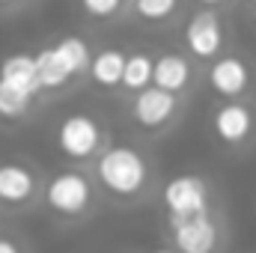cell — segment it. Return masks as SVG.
<instances>
[{"instance_id":"d4e9b609","label":"cell","mask_w":256,"mask_h":253,"mask_svg":"<svg viewBox=\"0 0 256 253\" xmlns=\"http://www.w3.org/2000/svg\"><path fill=\"white\" fill-rule=\"evenodd\" d=\"M250 3H254V6H256V0H250Z\"/></svg>"},{"instance_id":"7402d4cb","label":"cell","mask_w":256,"mask_h":253,"mask_svg":"<svg viewBox=\"0 0 256 253\" xmlns=\"http://www.w3.org/2000/svg\"><path fill=\"white\" fill-rule=\"evenodd\" d=\"M152 253H176V250H152Z\"/></svg>"},{"instance_id":"ac0fdd59","label":"cell","mask_w":256,"mask_h":253,"mask_svg":"<svg viewBox=\"0 0 256 253\" xmlns=\"http://www.w3.org/2000/svg\"><path fill=\"white\" fill-rule=\"evenodd\" d=\"M126 0H80V9L90 15V18H98V21H110L120 15Z\"/></svg>"},{"instance_id":"52a82bcc","label":"cell","mask_w":256,"mask_h":253,"mask_svg":"<svg viewBox=\"0 0 256 253\" xmlns=\"http://www.w3.org/2000/svg\"><path fill=\"white\" fill-rule=\"evenodd\" d=\"M176 114H179V96H173V92H167L155 84L149 90L137 92L134 102H131V120L140 128H149V131L164 128Z\"/></svg>"},{"instance_id":"ffe728a7","label":"cell","mask_w":256,"mask_h":253,"mask_svg":"<svg viewBox=\"0 0 256 253\" xmlns=\"http://www.w3.org/2000/svg\"><path fill=\"white\" fill-rule=\"evenodd\" d=\"M200 3H202V6H206V9H214V6H224V3H226V0H200Z\"/></svg>"},{"instance_id":"3957f363","label":"cell","mask_w":256,"mask_h":253,"mask_svg":"<svg viewBox=\"0 0 256 253\" xmlns=\"http://www.w3.org/2000/svg\"><path fill=\"white\" fill-rule=\"evenodd\" d=\"M102 143H104V128L92 114H68L57 126V146L72 161H86L98 155Z\"/></svg>"},{"instance_id":"7c38bea8","label":"cell","mask_w":256,"mask_h":253,"mask_svg":"<svg viewBox=\"0 0 256 253\" xmlns=\"http://www.w3.org/2000/svg\"><path fill=\"white\" fill-rule=\"evenodd\" d=\"M0 80L30 92L33 98L42 92L39 86V72H36V54H27V51H15V54H6L0 60Z\"/></svg>"},{"instance_id":"4fadbf2b","label":"cell","mask_w":256,"mask_h":253,"mask_svg":"<svg viewBox=\"0 0 256 253\" xmlns=\"http://www.w3.org/2000/svg\"><path fill=\"white\" fill-rule=\"evenodd\" d=\"M36 190V176L30 167L18 164V161H6L0 164V202L18 206L27 202Z\"/></svg>"},{"instance_id":"e0dca14e","label":"cell","mask_w":256,"mask_h":253,"mask_svg":"<svg viewBox=\"0 0 256 253\" xmlns=\"http://www.w3.org/2000/svg\"><path fill=\"white\" fill-rule=\"evenodd\" d=\"M179 6H182V0H137L134 3V15L140 21L161 24V21H170L179 12Z\"/></svg>"},{"instance_id":"d6986e66","label":"cell","mask_w":256,"mask_h":253,"mask_svg":"<svg viewBox=\"0 0 256 253\" xmlns=\"http://www.w3.org/2000/svg\"><path fill=\"white\" fill-rule=\"evenodd\" d=\"M0 253H21V250H18V244H15V242L0 238Z\"/></svg>"},{"instance_id":"603a6c76","label":"cell","mask_w":256,"mask_h":253,"mask_svg":"<svg viewBox=\"0 0 256 253\" xmlns=\"http://www.w3.org/2000/svg\"><path fill=\"white\" fill-rule=\"evenodd\" d=\"M126 3H131V6H134V3H137V0H126Z\"/></svg>"},{"instance_id":"5bb4252c","label":"cell","mask_w":256,"mask_h":253,"mask_svg":"<svg viewBox=\"0 0 256 253\" xmlns=\"http://www.w3.org/2000/svg\"><path fill=\"white\" fill-rule=\"evenodd\" d=\"M126 66H128V54L122 51V48H102V51L92 54V63H90V80H92L96 86H104V90L122 86Z\"/></svg>"},{"instance_id":"7a4b0ae2","label":"cell","mask_w":256,"mask_h":253,"mask_svg":"<svg viewBox=\"0 0 256 253\" xmlns=\"http://www.w3.org/2000/svg\"><path fill=\"white\" fill-rule=\"evenodd\" d=\"M98 182L116 196H134L149 182V164L134 146H110L96 161Z\"/></svg>"},{"instance_id":"44dd1931","label":"cell","mask_w":256,"mask_h":253,"mask_svg":"<svg viewBox=\"0 0 256 253\" xmlns=\"http://www.w3.org/2000/svg\"><path fill=\"white\" fill-rule=\"evenodd\" d=\"M18 3H24V0H0V9H15Z\"/></svg>"},{"instance_id":"8992f818","label":"cell","mask_w":256,"mask_h":253,"mask_svg":"<svg viewBox=\"0 0 256 253\" xmlns=\"http://www.w3.org/2000/svg\"><path fill=\"white\" fill-rule=\"evenodd\" d=\"M90 200H92V185H90V179H86L84 173H78V170L57 173V176L48 182V188H45V202H48V208H54L57 214H68V218L84 214L86 206H90Z\"/></svg>"},{"instance_id":"2e32d148","label":"cell","mask_w":256,"mask_h":253,"mask_svg":"<svg viewBox=\"0 0 256 253\" xmlns=\"http://www.w3.org/2000/svg\"><path fill=\"white\" fill-rule=\"evenodd\" d=\"M33 102L36 98L30 92H24V90L12 86L6 80H0V120H21V116H27V110L33 108Z\"/></svg>"},{"instance_id":"8fae6325","label":"cell","mask_w":256,"mask_h":253,"mask_svg":"<svg viewBox=\"0 0 256 253\" xmlns=\"http://www.w3.org/2000/svg\"><path fill=\"white\" fill-rule=\"evenodd\" d=\"M191 80H194V66L185 54L164 51V54L155 57V80H152L155 86L179 96V92H185L191 86Z\"/></svg>"},{"instance_id":"6da1fadb","label":"cell","mask_w":256,"mask_h":253,"mask_svg":"<svg viewBox=\"0 0 256 253\" xmlns=\"http://www.w3.org/2000/svg\"><path fill=\"white\" fill-rule=\"evenodd\" d=\"M92 51L80 36H63L54 45H45L36 51V72L42 92H57L68 86L74 78L90 74Z\"/></svg>"},{"instance_id":"cb8c5ba5","label":"cell","mask_w":256,"mask_h":253,"mask_svg":"<svg viewBox=\"0 0 256 253\" xmlns=\"http://www.w3.org/2000/svg\"><path fill=\"white\" fill-rule=\"evenodd\" d=\"M254 21H256V6H254Z\"/></svg>"},{"instance_id":"ba28073f","label":"cell","mask_w":256,"mask_h":253,"mask_svg":"<svg viewBox=\"0 0 256 253\" xmlns=\"http://www.w3.org/2000/svg\"><path fill=\"white\" fill-rule=\"evenodd\" d=\"M206 80L220 98H238L250 86V66L242 57H236V54H220L214 63L208 66Z\"/></svg>"},{"instance_id":"9a60e30c","label":"cell","mask_w":256,"mask_h":253,"mask_svg":"<svg viewBox=\"0 0 256 253\" xmlns=\"http://www.w3.org/2000/svg\"><path fill=\"white\" fill-rule=\"evenodd\" d=\"M155 80V57H149L146 51H131L128 54V66H126V78H122V86L128 92H143L149 90Z\"/></svg>"},{"instance_id":"30bf717a","label":"cell","mask_w":256,"mask_h":253,"mask_svg":"<svg viewBox=\"0 0 256 253\" xmlns=\"http://www.w3.org/2000/svg\"><path fill=\"white\" fill-rule=\"evenodd\" d=\"M212 128H214V134H218L224 143L238 146V143H244V140L250 137V131H254V110H250L244 102H226V104H220V108L214 110Z\"/></svg>"},{"instance_id":"9c48e42d","label":"cell","mask_w":256,"mask_h":253,"mask_svg":"<svg viewBox=\"0 0 256 253\" xmlns=\"http://www.w3.org/2000/svg\"><path fill=\"white\" fill-rule=\"evenodd\" d=\"M173 242H176L179 253H214V248H218V224L208 214L173 220Z\"/></svg>"},{"instance_id":"277c9868","label":"cell","mask_w":256,"mask_h":253,"mask_svg":"<svg viewBox=\"0 0 256 253\" xmlns=\"http://www.w3.org/2000/svg\"><path fill=\"white\" fill-rule=\"evenodd\" d=\"M161 202H164V208L173 220L208 214V182L196 173L173 176L161 190Z\"/></svg>"},{"instance_id":"5b68a950","label":"cell","mask_w":256,"mask_h":253,"mask_svg":"<svg viewBox=\"0 0 256 253\" xmlns=\"http://www.w3.org/2000/svg\"><path fill=\"white\" fill-rule=\"evenodd\" d=\"M185 48L191 51L196 60H218L226 42V30H224V18L218 9H196L191 18L185 21L182 30Z\"/></svg>"}]
</instances>
